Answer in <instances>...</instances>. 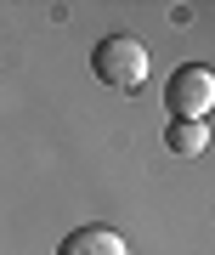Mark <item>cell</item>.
<instances>
[{
  "label": "cell",
  "instance_id": "obj_1",
  "mask_svg": "<svg viewBox=\"0 0 215 255\" xmlns=\"http://www.w3.org/2000/svg\"><path fill=\"white\" fill-rule=\"evenodd\" d=\"M91 74H97L108 91H142L147 46L136 34H108V40H97V51H91Z\"/></svg>",
  "mask_w": 215,
  "mask_h": 255
},
{
  "label": "cell",
  "instance_id": "obj_2",
  "mask_svg": "<svg viewBox=\"0 0 215 255\" xmlns=\"http://www.w3.org/2000/svg\"><path fill=\"white\" fill-rule=\"evenodd\" d=\"M164 102H170V119H204L210 102H215V74L198 68V63L176 68L170 85H164Z\"/></svg>",
  "mask_w": 215,
  "mask_h": 255
},
{
  "label": "cell",
  "instance_id": "obj_3",
  "mask_svg": "<svg viewBox=\"0 0 215 255\" xmlns=\"http://www.w3.org/2000/svg\"><path fill=\"white\" fill-rule=\"evenodd\" d=\"M57 255H130V250H125V238L113 227H74L57 244Z\"/></svg>",
  "mask_w": 215,
  "mask_h": 255
},
{
  "label": "cell",
  "instance_id": "obj_4",
  "mask_svg": "<svg viewBox=\"0 0 215 255\" xmlns=\"http://www.w3.org/2000/svg\"><path fill=\"white\" fill-rule=\"evenodd\" d=\"M164 147L170 153H204L210 147V130H204V119H170V130H164Z\"/></svg>",
  "mask_w": 215,
  "mask_h": 255
}]
</instances>
